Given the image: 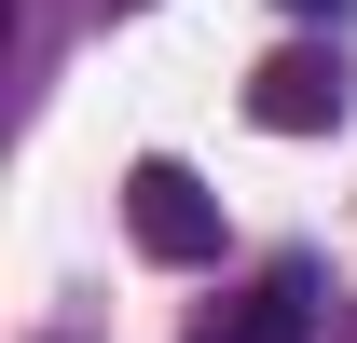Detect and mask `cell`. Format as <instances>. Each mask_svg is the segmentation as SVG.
I'll return each mask as SVG.
<instances>
[{"label":"cell","instance_id":"cell-2","mask_svg":"<svg viewBox=\"0 0 357 343\" xmlns=\"http://www.w3.org/2000/svg\"><path fill=\"white\" fill-rule=\"evenodd\" d=\"M248 124L261 137H330L344 124V55H316V42L261 55V69H248Z\"/></svg>","mask_w":357,"mask_h":343},{"label":"cell","instance_id":"cell-1","mask_svg":"<svg viewBox=\"0 0 357 343\" xmlns=\"http://www.w3.org/2000/svg\"><path fill=\"white\" fill-rule=\"evenodd\" d=\"M124 234H137V261L192 275V261H220V192H206L192 165H165V151H151V165L124 178Z\"/></svg>","mask_w":357,"mask_h":343},{"label":"cell","instance_id":"cell-4","mask_svg":"<svg viewBox=\"0 0 357 343\" xmlns=\"http://www.w3.org/2000/svg\"><path fill=\"white\" fill-rule=\"evenodd\" d=\"M289 14H344V0H289Z\"/></svg>","mask_w":357,"mask_h":343},{"label":"cell","instance_id":"cell-3","mask_svg":"<svg viewBox=\"0 0 357 343\" xmlns=\"http://www.w3.org/2000/svg\"><path fill=\"white\" fill-rule=\"evenodd\" d=\"M316 302H330V289H316V261H275V275L234 302L206 343H316Z\"/></svg>","mask_w":357,"mask_h":343}]
</instances>
